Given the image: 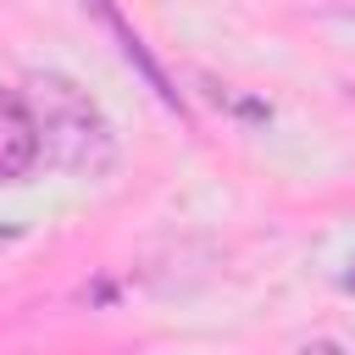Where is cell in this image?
I'll return each instance as SVG.
<instances>
[{"mask_svg":"<svg viewBox=\"0 0 355 355\" xmlns=\"http://www.w3.org/2000/svg\"><path fill=\"white\" fill-rule=\"evenodd\" d=\"M39 155H44V144H39V122H33L28 94L0 89V183L28 178Z\"/></svg>","mask_w":355,"mask_h":355,"instance_id":"2","label":"cell"},{"mask_svg":"<svg viewBox=\"0 0 355 355\" xmlns=\"http://www.w3.org/2000/svg\"><path fill=\"white\" fill-rule=\"evenodd\" d=\"M89 6H94V11L105 17V28H111V39H116V50H122V55H128V61H133V67L144 72V83H150V89H155V94H161L166 105H178V89H172V83H166V72H161V67L150 61V50L139 44V33H133V28L122 22V11H116V0H89Z\"/></svg>","mask_w":355,"mask_h":355,"instance_id":"3","label":"cell"},{"mask_svg":"<svg viewBox=\"0 0 355 355\" xmlns=\"http://www.w3.org/2000/svg\"><path fill=\"white\" fill-rule=\"evenodd\" d=\"M300 355H344V349H338V344H327V338H316V344H305Z\"/></svg>","mask_w":355,"mask_h":355,"instance_id":"4","label":"cell"},{"mask_svg":"<svg viewBox=\"0 0 355 355\" xmlns=\"http://www.w3.org/2000/svg\"><path fill=\"white\" fill-rule=\"evenodd\" d=\"M28 105L39 122V144L44 161L72 172V178H100L116 161V133L105 122V111L89 100V89H78L61 72H33L28 78Z\"/></svg>","mask_w":355,"mask_h":355,"instance_id":"1","label":"cell"}]
</instances>
